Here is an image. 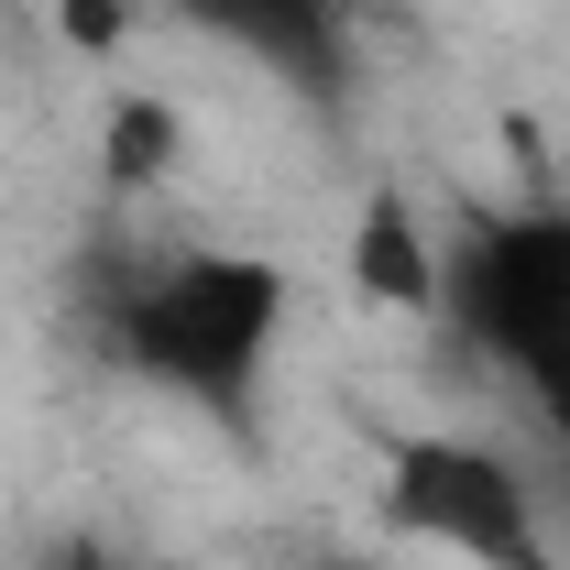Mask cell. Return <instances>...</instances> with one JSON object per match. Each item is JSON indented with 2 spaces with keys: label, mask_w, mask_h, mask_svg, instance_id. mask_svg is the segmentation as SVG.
I'll return each mask as SVG.
<instances>
[{
  "label": "cell",
  "mask_w": 570,
  "mask_h": 570,
  "mask_svg": "<svg viewBox=\"0 0 570 570\" xmlns=\"http://www.w3.org/2000/svg\"><path fill=\"white\" fill-rule=\"evenodd\" d=\"M165 22L219 45L230 67H253L264 88H285L307 121H352V99H362L352 0H165Z\"/></svg>",
  "instance_id": "obj_4"
},
{
  "label": "cell",
  "mask_w": 570,
  "mask_h": 570,
  "mask_svg": "<svg viewBox=\"0 0 570 570\" xmlns=\"http://www.w3.org/2000/svg\"><path fill=\"white\" fill-rule=\"evenodd\" d=\"M33 570H142V560L121 549V538H56V549H45Z\"/></svg>",
  "instance_id": "obj_8"
},
{
  "label": "cell",
  "mask_w": 570,
  "mask_h": 570,
  "mask_svg": "<svg viewBox=\"0 0 570 570\" xmlns=\"http://www.w3.org/2000/svg\"><path fill=\"white\" fill-rule=\"evenodd\" d=\"M461 352L549 439L570 504V198H472L439 230V307Z\"/></svg>",
  "instance_id": "obj_2"
},
{
  "label": "cell",
  "mask_w": 570,
  "mask_h": 570,
  "mask_svg": "<svg viewBox=\"0 0 570 570\" xmlns=\"http://www.w3.org/2000/svg\"><path fill=\"white\" fill-rule=\"evenodd\" d=\"M165 165H176V110L165 99H110V132H99V176H110V198H142V187H165Z\"/></svg>",
  "instance_id": "obj_6"
},
{
  "label": "cell",
  "mask_w": 570,
  "mask_h": 570,
  "mask_svg": "<svg viewBox=\"0 0 570 570\" xmlns=\"http://www.w3.org/2000/svg\"><path fill=\"white\" fill-rule=\"evenodd\" d=\"M285 330L296 275L253 242H110L77 264V341L219 439H264Z\"/></svg>",
  "instance_id": "obj_1"
},
{
  "label": "cell",
  "mask_w": 570,
  "mask_h": 570,
  "mask_svg": "<svg viewBox=\"0 0 570 570\" xmlns=\"http://www.w3.org/2000/svg\"><path fill=\"white\" fill-rule=\"evenodd\" d=\"M352 285L362 296H384V307H439V230H428L406 198H373L352 230Z\"/></svg>",
  "instance_id": "obj_5"
},
{
  "label": "cell",
  "mask_w": 570,
  "mask_h": 570,
  "mask_svg": "<svg viewBox=\"0 0 570 570\" xmlns=\"http://www.w3.org/2000/svg\"><path fill=\"white\" fill-rule=\"evenodd\" d=\"M56 11H67V45H88V56H110V45H121V22H132L121 0H56Z\"/></svg>",
  "instance_id": "obj_7"
},
{
  "label": "cell",
  "mask_w": 570,
  "mask_h": 570,
  "mask_svg": "<svg viewBox=\"0 0 570 570\" xmlns=\"http://www.w3.org/2000/svg\"><path fill=\"white\" fill-rule=\"evenodd\" d=\"M373 527L439 549L461 570H570V549L549 538V494L527 461H504L494 439L461 428H406L373 461Z\"/></svg>",
  "instance_id": "obj_3"
}]
</instances>
